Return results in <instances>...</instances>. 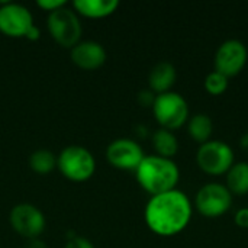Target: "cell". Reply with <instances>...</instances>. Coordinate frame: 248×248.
<instances>
[{
	"label": "cell",
	"mask_w": 248,
	"mask_h": 248,
	"mask_svg": "<svg viewBox=\"0 0 248 248\" xmlns=\"http://www.w3.org/2000/svg\"><path fill=\"white\" fill-rule=\"evenodd\" d=\"M192 202L189 196L179 190H170L151 196L144 211L147 227L160 237H174L183 232L192 219Z\"/></svg>",
	"instance_id": "cell-1"
},
{
	"label": "cell",
	"mask_w": 248,
	"mask_h": 248,
	"mask_svg": "<svg viewBox=\"0 0 248 248\" xmlns=\"http://www.w3.org/2000/svg\"><path fill=\"white\" fill-rule=\"evenodd\" d=\"M140 186L151 196L174 190L180 180V170L171 158L145 155L135 170Z\"/></svg>",
	"instance_id": "cell-2"
},
{
	"label": "cell",
	"mask_w": 248,
	"mask_h": 248,
	"mask_svg": "<svg viewBox=\"0 0 248 248\" xmlns=\"http://www.w3.org/2000/svg\"><path fill=\"white\" fill-rule=\"evenodd\" d=\"M151 109L160 126L171 132L185 126L190 118L189 105L186 99L176 92L157 94Z\"/></svg>",
	"instance_id": "cell-3"
},
{
	"label": "cell",
	"mask_w": 248,
	"mask_h": 248,
	"mask_svg": "<svg viewBox=\"0 0 248 248\" xmlns=\"http://www.w3.org/2000/svg\"><path fill=\"white\" fill-rule=\"evenodd\" d=\"M198 167L208 176L219 177L228 173L235 163V154L231 145L219 140H211L199 145L196 153Z\"/></svg>",
	"instance_id": "cell-4"
},
{
	"label": "cell",
	"mask_w": 248,
	"mask_h": 248,
	"mask_svg": "<svg viewBox=\"0 0 248 248\" xmlns=\"http://www.w3.org/2000/svg\"><path fill=\"white\" fill-rule=\"evenodd\" d=\"M57 166L62 176L73 182H84L90 179L96 170L93 154L80 145L65 147L58 155Z\"/></svg>",
	"instance_id": "cell-5"
},
{
	"label": "cell",
	"mask_w": 248,
	"mask_h": 248,
	"mask_svg": "<svg viewBox=\"0 0 248 248\" xmlns=\"http://www.w3.org/2000/svg\"><path fill=\"white\" fill-rule=\"evenodd\" d=\"M48 31L54 41L64 48H74L80 42L81 23L70 7H60L48 15Z\"/></svg>",
	"instance_id": "cell-6"
},
{
	"label": "cell",
	"mask_w": 248,
	"mask_h": 248,
	"mask_svg": "<svg viewBox=\"0 0 248 248\" xmlns=\"http://www.w3.org/2000/svg\"><path fill=\"white\" fill-rule=\"evenodd\" d=\"M232 206V195L222 183H208L195 196V209L205 218H219Z\"/></svg>",
	"instance_id": "cell-7"
},
{
	"label": "cell",
	"mask_w": 248,
	"mask_h": 248,
	"mask_svg": "<svg viewBox=\"0 0 248 248\" xmlns=\"http://www.w3.org/2000/svg\"><path fill=\"white\" fill-rule=\"evenodd\" d=\"M247 61L248 49L246 44L240 39L224 41L218 46L214 58L215 71L224 74L228 78L238 76L247 65Z\"/></svg>",
	"instance_id": "cell-8"
},
{
	"label": "cell",
	"mask_w": 248,
	"mask_h": 248,
	"mask_svg": "<svg viewBox=\"0 0 248 248\" xmlns=\"http://www.w3.org/2000/svg\"><path fill=\"white\" fill-rule=\"evenodd\" d=\"M12 228L22 237L31 240L38 238L45 230L44 214L31 203L16 205L9 215Z\"/></svg>",
	"instance_id": "cell-9"
},
{
	"label": "cell",
	"mask_w": 248,
	"mask_h": 248,
	"mask_svg": "<svg viewBox=\"0 0 248 248\" xmlns=\"http://www.w3.org/2000/svg\"><path fill=\"white\" fill-rule=\"evenodd\" d=\"M144 151L141 145L129 138H119L109 144L106 150V158L110 166L119 170H137L144 160Z\"/></svg>",
	"instance_id": "cell-10"
},
{
	"label": "cell",
	"mask_w": 248,
	"mask_h": 248,
	"mask_svg": "<svg viewBox=\"0 0 248 248\" xmlns=\"http://www.w3.org/2000/svg\"><path fill=\"white\" fill-rule=\"evenodd\" d=\"M33 25L32 13L25 6L4 1L0 7V32L4 35L12 38L25 36Z\"/></svg>",
	"instance_id": "cell-11"
},
{
	"label": "cell",
	"mask_w": 248,
	"mask_h": 248,
	"mask_svg": "<svg viewBox=\"0 0 248 248\" xmlns=\"http://www.w3.org/2000/svg\"><path fill=\"white\" fill-rule=\"evenodd\" d=\"M71 60L81 70H97L106 61V51L96 41H83L71 48Z\"/></svg>",
	"instance_id": "cell-12"
},
{
	"label": "cell",
	"mask_w": 248,
	"mask_h": 248,
	"mask_svg": "<svg viewBox=\"0 0 248 248\" xmlns=\"http://www.w3.org/2000/svg\"><path fill=\"white\" fill-rule=\"evenodd\" d=\"M177 78L176 67L171 62L161 61L155 64L148 76V86L150 90L155 94H163L167 92H171V87L174 86Z\"/></svg>",
	"instance_id": "cell-13"
},
{
	"label": "cell",
	"mask_w": 248,
	"mask_h": 248,
	"mask_svg": "<svg viewBox=\"0 0 248 248\" xmlns=\"http://www.w3.org/2000/svg\"><path fill=\"white\" fill-rule=\"evenodd\" d=\"M76 12L86 17L100 19L112 15L119 7L118 0H77L73 3Z\"/></svg>",
	"instance_id": "cell-14"
},
{
	"label": "cell",
	"mask_w": 248,
	"mask_h": 248,
	"mask_svg": "<svg viewBox=\"0 0 248 248\" xmlns=\"http://www.w3.org/2000/svg\"><path fill=\"white\" fill-rule=\"evenodd\" d=\"M186 128H187L189 137L199 145L212 140L214 121L206 113H196V115L190 116L186 124Z\"/></svg>",
	"instance_id": "cell-15"
},
{
	"label": "cell",
	"mask_w": 248,
	"mask_h": 248,
	"mask_svg": "<svg viewBox=\"0 0 248 248\" xmlns=\"http://www.w3.org/2000/svg\"><path fill=\"white\" fill-rule=\"evenodd\" d=\"M227 176V189L234 196L248 195V163L247 161H235L232 167L228 170Z\"/></svg>",
	"instance_id": "cell-16"
},
{
	"label": "cell",
	"mask_w": 248,
	"mask_h": 248,
	"mask_svg": "<svg viewBox=\"0 0 248 248\" xmlns=\"http://www.w3.org/2000/svg\"><path fill=\"white\" fill-rule=\"evenodd\" d=\"M151 142L157 153L155 155H160L164 158H173L179 151V141L176 135L171 131L164 129V128H160L153 134Z\"/></svg>",
	"instance_id": "cell-17"
},
{
	"label": "cell",
	"mask_w": 248,
	"mask_h": 248,
	"mask_svg": "<svg viewBox=\"0 0 248 248\" xmlns=\"http://www.w3.org/2000/svg\"><path fill=\"white\" fill-rule=\"evenodd\" d=\"M31 169L38 174H48L57 166V158L49 150H36L29 157Z\"/></svg>",
	"instance_id": "cell-18"
},
{
	"label": "cell",
	"mask_w": 248,
	"mask_h": 248,
	"mask_svg": "<svg viewBox=\"0 0 248 248\" xmlns=\"http://www.w3.org/2000/svg\"><path fill=\"white\" fill-rule=\"evenodd\" d=\"M205 90L211 94V96H222L230 86V78L225 77L224 74L218 73V71H212L206 76L205 81H203Z\"/></svg>",
	"instance_id": "cell-19"
},
{
	"label": "cell",
	"mask_w": 248,
	"mask_h": 248,
	"mask_svg": "<svg viewBox=\"0 0 248 248\" xmlns=\"http://www.w3.org/2000/svg\"><path fill=\"white\" fill-rule=\"evenodd\" d=\"M155 96H157V94H155L154 92H151L150 89L141 90V92L138 93V102H140V105L144 106V108H153L154 100H155Z\"/></svg>",
	"instance_id": "cell-20"
},
{
	"label": "cell",
	"mask_w": 248,
	"mask_h": 248,
	"mask_svg": "<svg viewBox=\"0 0 248 248\" xmlns=\"http://www.w3.org/2000/svg\"><path fill=\"white\" fill-rule=\"evenodd\" d=\"M38 6L41 9H44V10H46V12L51 13V12H54V10L65 6V1L64 0H39L38 1Z\"/></svg>",
	"instance_id": "cell-21"
},
{
	"label": "cell",
	"mask_w": 248,
	"mask_h": 248,
	"mask_svg": "<svg viewBox=\"0 0 248 248\" xmlns=\"http://www.w3.org/2000/svg\"><path fill=\"white\" fill-rule=\"evenodd\" d=\"M64 248H94V246L83 237H73L70 238V241L65 244Z\"/></svg>",
	"instance_id": "cell-22"
},
{
	"label": "cell",
	"mask_w": 248,
	"mask_h": 248,
	"mask_svg": "<svg viewBox=\"0 0 248 248\" xmlns=\"http://www.w3.org/2000/svg\"><path fill=\"white\" fill-rule=\"evenodd\" d=\"M234 221H235V225H238L240 228L248 230V208H241V209H238V211L235 212Z\"/></svg>",
	"instance_id": "cell-23"
},
{
	"label": "cell",
	"mask_w": 248,
	"mask_h": 248,
	"mask_svg": "<svg viewBox=\"0 0 248 248\" xmlns=\"http://www.w3.org/2000/svg\"><path fill=\"white\" fill-rule=\"evenodd\" d=\"M39 36H41V31H39V28L36 25L31 26L29 31L25 35V38H28L29 41H36V39H39Z\"/></svg>",
	"instance_id": "cell-24"
},
{
	"label": "cell",
	"mask_w": 248,
	"mask_h": 248,
	"mask_svg": "<svg viewBox=\"0 0 248 248\" xmlns=\"http://www.w3.org/2000/svg\"><path fill=\"white\" fill-rule=\"evenodd\" d=\"M23 248H46V246L39 238H31V240H28V243L25 244Z\"/></svg>",
	"instance_id": "cell-25"
},
{
	"label": "cell",
	"mask_w": 248,
	"mask_h": 248,
	"mask_svg": "<svg viewBox=\"0 0 248 248\" xmlns=\"http://www.w3.org/2000/svg\"><path fill=\"white\" fill-rule=\"evenodd\" d=\"M240 148L248 154V132H246L241 138H240Z\"/></svg>",
	"instance_id": "cell-26"
}]
</instances>
